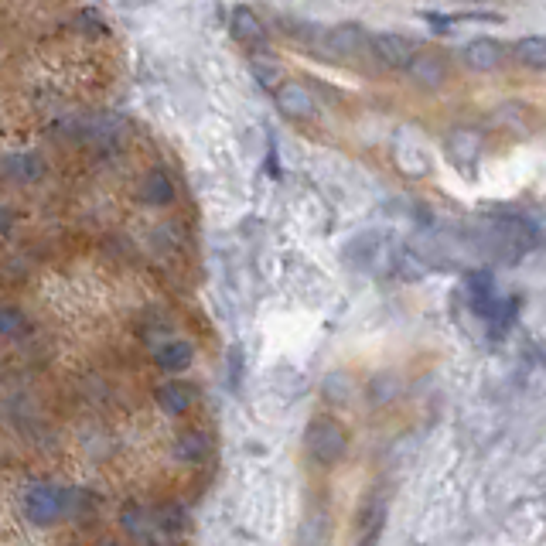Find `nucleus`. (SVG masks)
I'll use <instances>...</instances> for the list:
<instances>
[{"mask_svg":"<svg viewBox=\"0 0 546 546\" xmlns=\"http://www.w3.org/2000/svg\"><path fill=\"white\" fill-rule=\"evenodd\" d=\"M76 506V495H69L59 485H48V482H35L24 492V516L31 519L35 526H52Z\"/></svg>","mask_w":546,"mask_h":546,"instance_id":"obj_4","label":"nucleus"},{"mask_svg":"<svg viewBox=\"0 0 546 546\" xmlns=\"http://www.w3.org/2000/svg\"><path fill=\"white\" fill-rule=\"evenodd\" d=\"M154 400H157V407H161L164 413H171V417H181V413H188V410L195 407L198 393H195L192 383H181V379H168V383L157 386Z\"/></svg>","mask_w":546,"mask_h":546,"instance_id":"obj_13","label":"nucleus"},{"mask_svg":"<svg viewBox=\"0 0 546 546\" xmlns=\"http://www.w3.org/2000/svg\"><path fill=\"white\" fill-rule=\"evenodd\" d=\"M28 332H31L28 314H24L21 308H14V304L0 308V338H24Z\"/></svg>","mask_w":546,"mask_h":546,"instance_id":"obj_17","label":"nucleus"},{"mask_svg":"<svg viewBox=\"0 0 546 546\" xmlns=\"http://www.w3.org/2000/svg\"><path fill=\"white\" fill-rule=\"evenodd\" d=\"M407 76L417 82V86H424V89H441L444 82H448L451 76V62H448V55H441V52H413V59L407 69Z\"/></svg>","mask_w":546,"mask_h":546,"instance_id":"obj_8","label":"nucleus"},{"mask_svg":"<svg viewBox=\"0 0 546 546\" xmlns=\"http://www.w3.org/2000/svg\"><path fill=\"white\" fill-rule=\"evenodd\" d=\"M417 45L407 35H396V31H372V55L386 69H407Z\"/></svg>","mask_w":546,"mask_h":546,"instance_id":"obj_7","label":"nucleus"},{"mask_svg":"<svg viewBox=\"0 0 546 546\" xmlns=\"http://www.w3.org/2000/svg\"><path fill=\"white\" fill-rule=\"evenodd\" d=\"M48 175V164L38 151H18V154H7L0 161V178L14 181V185H35Z\"/></svg>","mask_w":546,"mask_h":546,"instance_id":"obj_10","label":"nucleus"},{"mask_svg":"<svg viewBox=\"0 0 546 546\" xmlns=\"http://www.w3.org/2000/svg\"><path fill=\"white\" fill-rule=\"evenodd\" d=\"M321 55H328V62L376 59V55H372V31H366L362 24H338V28H325Z\"/></svg>","mask_w":546,"mask_h":546,"instance_id":"obj_3","label":"nucleus"},{"mask_svg":"<svg viewBox=\"0 0 546 546\" xmlns=\"http://www.w3.org/2000/svg\"><path fill=\"white\" fill-rule=\"evenodd\" d=\"M304 448H308V458L314 465L335 468L349 454V430L335 417H314L304 430Z\"/></svg>","mask_w":546,"mask_h":546,"instance_id":"obj_2","label":"nucleus"},{"mask_svg":"<svg viewBox=\"0 0 546 546\" xmlns=\"http://www.w3.org/2000/svg\"><path fill=\"white\" fill-rule=\"evenodd\" d=\"M478 151H482V140H478L475 134H468V130H458V134L451 137V161L475 164Z\"/></svg>","mask_w":546,"mask_h":546,"instance_id":"obj_18","label":"nucleus"},{"mask_svg":"<svg viewBox=\"0 0 546 546\" xmlns=\"http://www.w3.org/2000/svg\"><path fill=\"white\" fill-rule=\"evenodd\" d=\"M147 512L140 509V506H127L123 509V529H127L130 536H134V540H144V529H147Z\"/></svg>","mask_w":546,"mask_h":546,"instance_id":"obj_19","label":"nucleus"},{"mask_svg":"<svg viewBox=\"0 0 546 546\" xmlns=\"http://www.w3.org/2000/svg\"><path fill=\"white\" fill-rule=\"evenodd\" d=\"M11 222H14V215L7 212V209H0V236H4L7 229H11Z\"/></svg>","mask_w":546,"mask_h":546,"instance_id":"obj_20","label":"nucleus"},{"mask_svg":"<svg viewBox=\"0 0 546 546\" xmlns=\"http://www.w3.org/2000/svg\"><path fill=\"white\" fill-rule=\"evenodd\" d=\"M175 178L164 168H151L144 178H140V202L151 205V209H168L175 202Z\"/></svg>","mask_w":546,"mask_h":546,"instance_id":"obj_12","label":"nucleus"},{"mask_svg":"<svg viewBox=\"0 0 546 546\" xmlns=\"http://www.w3.org/2000/svg\"><path fill=\"white\" fill-rule=\"evenodd\" d=\"M512 62L523 65L529 72H546V38L543 35H526L512 45Z\"/></svg>","mask_w":546,"mask_h":546,"instance_id":"obj_16","label":"nucleus"},{"mask_svg":"<svg viewBox=\"0 0 546 546\" xmlns=\"http://www.w3.org/2000/svg\"><path fill=\"white\" fill-rule=\"evenodd\" d=\"M229 31H233V38L246 48V52H253V55L267 52V45H270L267 24H263L260 14H253L250 7H236L233 18H229Z\"/></svg>","mask_w":546,"mask_h":546,"instance_id":"obj_9","label":"nucleus"},{"mask_svg":"<svg viewBox=\"0 0 546 546\" xmlns=\"http://www.w3.org/2000/svg\"><path fill=\"white\" fill-rule=\"evenodd\" d=\"M273 103L287 120H314L318 117V99L304 82H280L273 89Z\"/></svg>","mask_w":546,"mask_h":546,"instance_id":"obj_5","label":"nucleus"},{"mask_svg":"<svg viewBox=\"0 0 546 546\" xmlns=\"http://www.w3.org/2000/svg\"><path fill=\"white\" fill-rule=\"evenodd\" d=\"M171 454H175V461H181V465H205L212 454V437L205 430H185V434L175 437Z\"/></svg>","mask_w":546,"mask_h":546,"instance_id":"obj_14","label":"nucleus"},{"mask_svg":"<svg viewBox=\"0 0 546 546\" xmlns=\"http://www.w3.org/2000/svg\"><path fill=\"white\" fill-rule=\"evenodd\" d=\"M506 59H509V48L492 35L471 38L468 45L461 48V62H465L468 69H475V72H495V69L506 65Z\"/></svg>","mask_w":546,"mask_h":546,"instance_id":"obj_6","label":"nucleus"},{"mask_svg":"<svg viewBox=\"0 0 546 546\" xmlns=\"http://www.w3.org/2000/svg\"><path fill=\"white\" fill-rule=\"evenodd\" d=\"M386 509H390V502H386L383 492H369L366 499H362L359 506V540L362 543H372L379 540V533H383V523H386Z\"/></svg>","mask_w":546,"mask_h":546,"instance_id":"obj_11","label":"nucleus"},{"mask_svg":"<svg viewBox=\"0 0 546 546\" xmlns=\"http://www.w3.org/2000/svg\"><path fill=\"white\" fill-rule=\"evenodd\" d=\"M195 362V345L185 338H168L164 345L154 349V366L164 372H185Z\"/></svg>","mask_w":546,"mask_h":546,"instance_id":"obj_15","label":"nucleus"},{"mask_svg":"<svg viewBox=\"0 0 546 546\" xmlns=\"http://www.w3.org/2000/svg\"><path fill=\"white\" fill-rule=\"evenodd\" d=\"M465 291L471 297V304H475V311L482 314V321L488 325L492 338L506 335L519 311L516 297H502L499 287H495V277L488 270H471L465 277Z\"/></svg>","mask_w":546,"mask_h":546,"instance_id":"obj_1","label":"nucleus"}]
</instances>
